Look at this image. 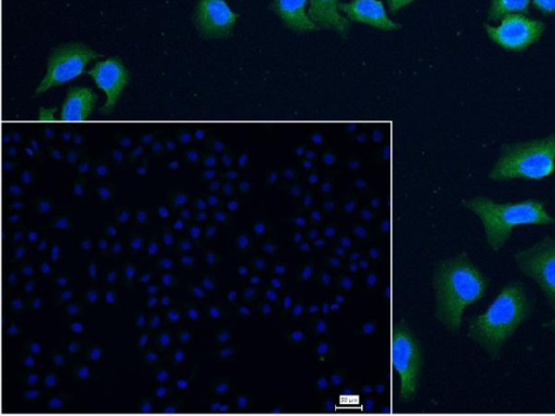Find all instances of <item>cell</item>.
Returning a JSON list of instances; mask_svg holds the SVG:
<instances>
[{
  "mask_svg": "<svg viewBox=\"0 0 555 416\" xmlns=\"http://www.w3.org/2000/svg\"><path fill=\"white\" fill-rule=\"evenodd\" d=\"M535 299L520 280L506 283L486 310L469 318L467 337L492 361L501 358L505 344L531 317Z\"/></svg>",
  "mask_w": 555,
  "mask_h": 416,
  "instance_id": "cell-1",
  "label": "cell"
},
{
  "mask_svg": "<svg viewBox=\"0 0 555 416\" xmlns=\"http://www.w3.org/2000/svg\"><path fill=\"white\" fill-rule=\"evenodd\" d=\"M489 286L490 278L466 251L440 260L433 274L436 318L450 333H457L465 309L481 300Z\"/></svg>",
  "mask_w": 555,
  "mask_h": 416,
  "instance_id": "cell-2",
  "label": "cell"
},
{
  "mask_svg": "<svg viewBox=\"0 0 555 416\" xmlns=\"http://www.w3.org/2000/svg\"><path fill=\"white\" fill-rule=\"evenodd\" d=\"M462 206L478 217L485 240L495 252L505 247L514 229L518 226L555 224V218L547 212L545 202L535 198L496 203L486 196H475L463 199Z\"/></svg>",
  "mask_w": 555,
  "mask_h": 416,
  "instance_id": "cell-3",
  "label": "cell"
},
{
  "mask_svg": "<svg viewBox=\"0 0 555 416\" xmlns=\"http://www.w3.org/2000/svg\"><path fill=\"white\" fill-rule=\"evenodd\" d=\"M555 171V132L543 138L502 145L488 173L492 181H541Z\"/></svg>",
  "mask_w": 555,
  "mask_h": 416,
  "instance_id": "cell-4",
  "label": "cell"
},
{
  "mask_svg": "<svg viewBox=\"0 0 555 416\" xmlns=\"http://www.w3.org/2000/svg\"><path fill=\"white\" fill-rule=\"evenodd\" d=\"M519 272L532 280L547 307L555 312V237L546 235L514 253Z\"/></svg>",
  "mask_w": 555,
  "mask_h": 416,
  "instance_id": "cell-5",
  "label": "cell"
},
{
  "mask_svg": "<svg viewBox=\"0 0 555 416\" xmlns=\"http://www.w3.org/2000/svg\"><path fill=\"white\" fill-rule=\"evenodd\" d=\"M391 360L400 379L399 399L410 402L417 391L423 356L416 337L403 321L392 329Z\"/></svg>",
  "mask_w": 555,
  "mask_h": 416,
  "instance_id": "cell-6",
  "label": "cell"
},
{
  "mask_svg": "<svg viewBox=\"0 0 555 416\" xmlns=\"http://www.w3.org/2000/svg\"><path fill=\"white\" fill-rule=\"evenodd\" d=\"M102 56L83 43L72 42L55 47L48 57L46 75L36 88L34 96L78 77L85 72L88 63Z\"/></svg>",
  "mask_w": 555,
  "mask_h": 416,
  "instance_id": "cell-7",
  "label": "cell"
},
{
  "mask_svg": "<svg viewBox=\"0 0 555 416\" xmlns=\"http://www.w3.org/2000/svg\"><path fill=\"white\" fill-rule=\"evenodd\" d=\"M487 36L501 48L519 52L535 43L542 36L545 24L521 13L501 18L499 25L483 24Z\"/></svg>",
  "mask_w": 555,
  "mask_h": 416,
  "instance_id": "cell-8",
  "label": "cell"
},
{
  "mask_svg": "<svg viewBox=\"0 0 555 416\" xmlns=\"http://www.w3.org/2000/svg\"><path fill=\"white\" fill-rule=\"evenodd\" d=\"M238 14L225 0H197L193 23L204 39H224L233 34Z\"/></svg>",
  "mask_w": 555,
  "mask_h": 416,
  "instance_id": "cell-9",
  "label": "cell"
},
{
  "mask_svg": "<svg viewBox=\"0 0 555 416\" xmlns=\"http://www.w3.org/2000/svg\"><path fill=\"white\" fill-rule=\"evenodd\" d=\"M86 73L91 76L96 87L105 93L106 101L101 112L109 115L129 83V70L119 57L114 56L96 62Z\"/></svg>",
  "mask_w": 555,
  "mask_h": 416,
  "instance_id": "cell-10",
  "label": "cell"
},
{
  "mask_svg": "<svg viewBox=\"0 0 555 416\" xmlns=\"http://www.w3.org/2000/svg\"><path fill=\"white\" fill-rule=\"evenodd\" d=\"M339 11L350 21L364 24L373 28L393 31L401 28V24L392 21L380 0H350L339 3Z\"/></svg>",
  "mask_w": 555,
  "mask_h": 416,
  "instance_id": "cell-11",
  "label": "cell"
},
{
  "mask_svg": "<svg viewBox=\"0 0 555 416\" xmlns=\"http://www.w3.org/2000/svg\"><path fill=\"white\" fill-rule=\"evenodd\" d=\"M308 3L309 0H272L270 9L286 28L305 34L320 29L309 16Z\"/></svg>",
  "mask_w": 555,
  "mask_h": 416,
  "instance_id": "cell-12",
  "label": "cell"
},
{
  "mask_svg": "<svg viewBox=\"0 0 555 416\" xmlns=\"http://www.w3.org/2000/svg\"><path fill=\"white\" fill-rule=\"evenodd\" d=\"M339 0H309L308 13L320 29L334 30L346 37L350 21L339 11Z\"/></svg>",
  "mask_w": 555,
  "mask_h": 416,
  "instance_id": "cell-13",
  "label": "cell"
},
{
  "mask_svg": "<svg viewBox=\"0 0 555 416\" xmlns=\"http://www.w3.org/2000/svg\"><path fill=\"white\" fill-rule=\"evenodd\" d=\"M98 101L96 94L87 87L73 86L67 89L62 103L61 120H86L91 115Z\"/></svg>",
  "mask_w": 555,
  "mask_h": 416,
  "instance_id": "cell-14",
  "label": "cell"
},
{
  "mask_svg": "<svg viewBox=\"0 0 555 416\" xmlns=\"http://www.w3.org/2000/svg\"><path fill=\"white\" fill-rule=\"evenodd\" d=\"M531 0H491L488 18L500 21L506 15L515 13H527Z\"/></svg>",
  "mask_w": 555,
  "mask_h": 416,
  "instance_id": "cell-15",
  "label": "cell"
},
{
  "mask_svg": "<svg viewBox=\"0 0 555 416\" xmlns=\"http://www.w3.org/2000/svg\"><path fill=\"white\" fill-rule=\"evenodd\" d=\"M533 6L544 15L555 14V0H531Z\"/></svg>",
  "mask_w": 555,
  "mask_h": 416,
  "instance_id": "cell-16",
  "label": "cell"
},
{
  "mask_svg": "<svg viewBox=\"0 0 555 416\" xmlns=\"http://www.w3.org/2000/svg\"><path fill=\"white\" fill-rule=\"evenodd\" d=\"M388 9L391 13H396L400 11L402 8L406 6L408 4L412 3L414 0H386Z\"/></svg>",
  "mask_w": 555,
  "mask_h": 416,
  "instance_id": "cell-17",
  "label": "cell"
},
{
  "mask_svg": "<svg viewBox=\"0 0 555 416\" xmlns=\"http://www.w3.org/2000/svg\"><path fill=\"white\" fill-rule=\"evenodd\" d=\"M542 328L552 334H555V317H552L548 321L543 322Z\"/></svg>",
  "mask_w": 555,
  "mask_h": 416,
  "instance_id": "cell-18",
  "label": "cell"
}]
</instances>
